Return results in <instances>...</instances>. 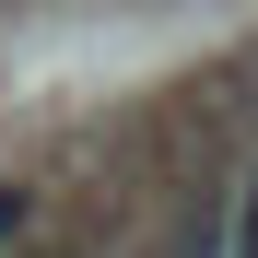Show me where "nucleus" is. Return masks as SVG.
Here are the masks:
<instances>
[{
	"mask_svg": "<svg viewBox=\"0 0 258 258\" xmlns=\"http://www.w3.org/2000/svg\"><path fill=\"white\" fill-rule=\"evenodd\" d=\"M223 246H235V200H223V188H200L176 223H164V246H153V258H223Z\"/></svg>",
	"mask_w": 258,
	"mask_h": 258,
	"instance_id": "f257e3e1",
	"label": "nucleus"
},
{
	"mask_svg": "<svg viewBox=\"0 0 258 258\" xmlns=\"http://www.w3.org/2000/svg\"><path fill=\"white\" fill-rule=\"evenodd\" d=\"M223 258H258V176H246V200H235V246Z\"/></svg>",
	"mask_w": 258,
	"mask_h": 258,
	"instance_id": "f03ea898",
	"label": "nucleus"
},
{
	"mask_svg": "<svg viewBox=\"0 0 258 258\" xmlns=\"http://www.w3.org/2000/svg\"><path fill=\"white\" fill-rule=\"evenodd\" d=\"M24 258H94V246H24Z\"/></svg>",
	"mask_w": 258,
	"mask_h": 258,
	"instance_id": "7ed1b4c3",
	"label": "nucleus"
}]
</instances>
